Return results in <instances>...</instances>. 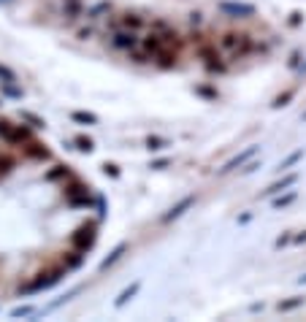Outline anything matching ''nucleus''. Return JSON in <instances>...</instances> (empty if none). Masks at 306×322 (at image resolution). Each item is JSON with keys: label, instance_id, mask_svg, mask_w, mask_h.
I'll return each instance as SVG.
<instances>
[{"label": "nucleus", "instance_id": "f257e3e1", "mask_svg": "<svg viewBox=\"0 0 306 322\" xmlns=\"http://www.w3.org/2000/svg\"><path fill=\"white\" fill-rule=\"evenodd\" d=\"M63 276H65V265L63 268H52V271H46V274H41L38 279H33L30 284L19 287V295H33V293H41V290H49V287H54Z\"/></svg>", "mask_w": 306, "mask_h": 322}, {"label": "nucleus", "instance_id": "f03ea898", "mask_svg": "<svg viewBox=\"0 0 306 322\" xmlns=\"http://www.w3.org/2000/svg\"><path fill=\"white\" fill-rule=\"evenodd\" d=\"M95 238H98V225L95 222H84V225H79V228L71 233V246L73 249H79V252H87V249H92Z\"/></svg>", "mask_w": 306, "mask_h": 322}, {"label": "nucleus", "instance_id": "7ed1b4c3", "mask_svg": "<svg viewBox=\"0 0 306 322\" xmlns=\"http://www.w3.org/2000/svg\"><path fill=\"white\" fill-rule=\"evenodd\" d=\"M65 200H68V206H73V209H87V206H92L89 190L79 182L71 184V187H65Z\"/></svg>", "mask_w": 306, "mask_h": 322}, {"label": "nucleus", "instance_id": "20e7f679", "mask_svg": "<svg viewBox=\"0 0 306 322\" xmlns=\"http://www.w3.org/2000/svg\"><path fill=\"white\" fill-rule=\"evenodd\" d=\"M222 46L233 52V57H244V54L252 49V41L249 35H239V33H225L222 35Z\"/></svg>", "mask_w": 306, "mask_h": 322}, {"label": "nucleus", "instance_id": "39448f33", "mask_svg": "<svg viewBox=\"0 0 306 322\" xmlns=\"http://www.w3.org/2000/svg\"><path fill=\"white\" fill-rule=\"evenodd\" d=\"M0 138H6L8 144H27L30 130L22 128V125H11L6 119H0Z\"/></svg>", "mask_w": 306, "mask_h": 322}, {"label": "nucleus", "instance_id": "423d86ee", "mask_svg": "<svg viewBox=\"0 0 306 322\" xmlns=\"http://www.w3.org/2000/svg\"><path fill=\"white\" fill-rule=\"evenodd\" d=\"M219 11L230 14V17H236V19L255 17V6L252 3H230V0H222V3H219Z\"/></svg>", "mask_w": 306, "mask_h": 322}, {"label": "nucleus", "instance_id": "0eeeda50", "mask_svg": "<svg viewBox=\"0 0 306 322\" xmlns=\"http://www.w3.org/2000/svg\"><path fill=\"white\" fill-rule=\"evenodd\" d=\"M111 43L117 49H125V52H133L135 46H138V35L133 33V30H119V33H114V38H111Z\"/></svg>", "mask_w": 306, "mask_h": 322}, {"label": "nucleus", "instance_id": "6e6552de", "mask_svg": "<svg viewBox=\"0 0 306 322\" xmlns=\"http://www.w3.org/2000/svg\"><path fill=\"white\" fill-rule=\"evenodd\" d=\"M295 182H298V176H295V173H287V176H282V179H279V182H274L268 190H263V193H260V198H274V195H279L282 190H290Z\"/></svg>", "mask_w": 306, "mask_h": 322}, {"label": "nucleus", "instance_id": "1a4fd4ad", "mask_svg": "<svg viewBox=\"0 0 306 322\" xmlns=\"http://www.w3.org/2000/svg\"><path fill=\"white\" fill-rule=\"evenodd\" d=\"M193 203H195V195H184V198L179 200L176 206H171V209H168V211L163 214V222H174V219H179V217H182V214H184V211H187Z\"/></svg>", "mask_w": 306, "mask_h": 322}, {"label": "nucleus", "instance_id": "9d476101", "mask_svg": "<svg viewBox=\"0 0 306 322\" xmlns=\"http://www.w3.org/2000/svg\"><path fill=\"white\" fill-rule=\"evenodd\" d=\"M255 154H258V147H247L241 154H236V157H230L228 163H225L222 168H219V173H230V171H236L239 165H244L249 157H255Z\"/></svg>", "mask_w": 306, "mask_h": 322}, {"label": "nucleus", "instance_id": "9b49d317", "mask_svg": "<svg viewBox=\"0 0 306 322\" xmlns=\"http://www.w3.org/2000/svg\"><path fill=\"white\" fill-rule=\"evenodd\" d=\"M200 57L206 60V68L209 70H225V63H219V54L214 52V49L203 46V49H200Z\"/></svg>", "mask_w": 306, "mask_h": 322}, {"label": "nucleus", "instance_id": "f8f14e48", "mask_svg": "<svg viewBox=\"0 0 306 322\" xmlns=\"http://www.w3.org/2000/svg\"><path fill=\"white\" fill-rule=\"evenodd\" d=\"M138 290H141V281H133V284H130L128 290H122V293H119V298L114 301V306H117V309H122V306H128V301H133L135 295H138Z\"/></svg>", "mask_w": 306, "mask_h": 322}, {"label": "nucleus", "instance_id": "ddd939ff", "mask_svg": "<svg viewBox=\"0 0 306 322\" xmlns=\"http://www.w3.org/2000/svg\"><path fill=\"white\" fill-rule=\"evenodd\" d=\"M128 252V244H117L111 249V255H109V258H103V263H100V271H106V268H111L114 263H117L119 258H122V255Z\"/></svg>", "mask_w": 306, "mask_h": 322}, {"label": "nucleus", "instance_id": "4468645a", "mask_svg": "<svg viewBox=\"0 0 306 322\" xmlns=\"http://www.w3.org/2000/svg\"><path fill=\"white\" fill-rule=\"evenodd\" d=\"M24 152H27V157H33V160H46L49 157V149H44L41 144H36V141H27Z\"/></svg>", "mask_w": 306, "mask_h": 322}, {"label": "nucleus", "instance_id": "2eb2a0df", "mask_svg": "<svg viewBox=\"0 0 306 322\" xmlns=\"http://www.w3.org/2000/svg\"><path fill=\"white\" fill-rule=\"evenodd\" d=\"M295 198H298V193H295V190H293V193H287V195L279 193V195H274L271 206H274V209H287L290 203H295Z\"/></svg>", "mask_w": 306, "mask_h": 322}, {"label": "nucleus", "instance_id": "dca6fc26", "mask_svg": "<svg viewBox=\"0 0 306 322\" xmlns=\"http://www.w3.org/2000/svg\"><path fill=\"white\" fill-rule=\"evenodd\" d=\"M144 49H147V52H160V49H163V35H157V33H152V35H147V38H144Z\"/></svg>", "mask_w": 306, "mask_h": 322}, {"label": "nucleus", "instance_id": "f3484780", "mask_svg": "<svg viewBox=\"0 0 306 322\" xmlns=\"http://www.w3.org/2000/svg\"><path fill=\"white\" fill-rule=\"evenodd\" d=\"M63 8H65V17L68 19H76L82 14V0H63Z\"/></svg>", "mask_w": 306, "mask_h": 322}, {"label": "nucleus", "instance_id": "a211bd4d", "mask_svg": "<svg viewBox=\"0 0 306 322\" xmlns=\"http://www.w3.org/2000/svg\"><path fill=\"white\" fill-rule=\"evenodd\" d=\"M46 182H60V179H68V165H54L52 171H46L44 176Z\"/></svg>", "mask_w": 306, "mask_h": 322}, {"label": "nucleus", "instance_id": "6ab92c4d", "mask_svg": "<svg viewBox=\"0 0 306 322\" xmlns=\"http://www.w3.org/2000/svg\"><path fill=\"white\" fill-rule=\"evenodd\" d=\"M71 119L73 122H82V125H98V117L89 111H71Z\"/></svg>", "mask_w": 306, "mask_h": 322}, {"label": "nucleus", "instance_id": "aec40b11", "mask_svg": "<svg viewBox=\"0 0 306 322\" xmlns=\"http://www.w3.org/2000/svg\"><path fill=\"white\" fill-rule=\"evenodd\" d=\"M301 157H304V149H295L293 154H287V157H284L282 163H279V168H277V171H287V168H293V165L298 163Z\"/></svg>", "mask_w": 306, "mask_h": 322}, {"label": "nucleus", "instance_id": "412c9836", "mask_svg": "<svg viewBox=\"0 0 306 322\" xmlns=\"http://www.w3.org/2000/svg\"><path fill=\"white\" fill-rule=\"evenodd\" d=\"M298 306H304V298H301V295H295V298L279 301V303H277V309H279V311H293V309H298Z\"/></svg>", "mask_w": 306, "mask_h": 322}, {"label": "nucleus", "instance_id": "4be33fe9", "mask_svg": "<svg viewBox=\"0 0 306 322\" xmlns=\"http://www.w3.org/2000/svg\"><path fill=\"white\" fill-rule=\"evenodd\" d=\"M154 57H157V63L163 65V68H174V65H176V54H171V52H163V49H160V52H154Z\"/></svg>", "mask_w": 306, "mask_h": 322}, {"label": "nucleus", "instance_id": "5701e85b", "mask_svg": "<svg viewBox=\"0 0 306 322\" xmlns=\"http://www.w3.org/2000/svg\"><path fill=\"white\" fill-rule=\"evenodd\" d=\"M82 260H84V255L79 252V249H73L71 255H68V258H65V271H71V268H79V265H82Z\"/></svg>", "mask_w": 306, "mask_h": 322}, {"label": "nucleus", "instance_id": "b1692460", "mask_svg": "<svg viewBox=\"0 0 306 322\" xmlns=\"http://www.w3.org/2000/svg\"><path fill=\"white\" fill-rule=\"evenodd\" d=\"M165 147H168V141L160 138V135H149L147 138V149L149 152H160V149H165Z\"/></svg>", "mask_w": 306, "mask_h": 322}, {"label": "nucleus", "instance_id": "393cba45", "mask_svg": "<svg viewBox=\"0 0 306 322\" xmlns=\"http://www.w3.org/2000/svg\"><path fill=\"white\" fill-rule=\"evenodd\" d=\"M73 144H76V149H79V152H92V149H95V144H92V138H87V135H79V138L76 141H73Z\"/></svg>", "mask_w": 306, "mask_h": 322}, {"label": "nucleus", "instance_id": "a878e982", "mask_svg": "<svg viewBox=\"0 0 306 322\" xmlns=\"http://www.w3.org/2000/svg\"><path fill=\"white\" fill-rule=\"evenodd\" d=\"M19 117H22L24 122H30V125H33V128H46V122H44L41 117H36V114H33V111H19Z\"/></svg>", "mask_w": 306, "mask_h": 322}, {"label": "nucleus", "instance_id": "bb28decb", "mask_svg": "<svg viewBox=\"0 0 306 322\" xmlns=\"http://www.w3.org/2000/svg\"><path fill=\"white\" fill-rule=\"evenodd\" d=\"M293 98H295V92H293V89H287V92L277 95V98H274V103H271V106H274V108H282V106H287V103H290V100H293Z\"/></svg>", "mask_w": 306, "mask_h": 322}, {"label": "nucleus", "instance_id": "cd10ccee", "mask_svg": "<svg viewBox=\"0 0 306 322\" xmlns=\"http://www.w3.org/2000/svg\"><path fill=\"white\" fill-rule=\"evenodd\" d=\"M122 22H125V27H130V30H138V27L144 24V19H141V17H133V14H125V19H122Z\"/></svg>", "mask_w": 306, "mask_h": 322}, {"label": "nucleus", "instance_id": "c85d7f7f", "mask_svg": "<svg viewBox=\"0 0 306 322\" xmlns=\"http://www.w3.org/2000/svg\"><path fill=\"white\" fill-rule=\"evenodd\" d=\"M14 165H17V163H14V157H8V154H3V157H0V176H6L8 171L14 168Z\"/></svg>", "mask_w": 306, "mask_h": 322}, {"label": "nucleus", "instance_id": "c756f323", "mask_svg": "<svg viewBox=\"0 0 306 322\" xmlns=\"http://www.w3.org/2000/svg\"><path fill=\"white\" fill-rule=\"evenodd\" d=\"M195 95H200L206 100H217V89H212V87H195Z\"/></svg>", "mask_w": 306, "mask_h": 322}, {"label": "nucleus", "instance_id": "7c9ffc66", "mask_svg": "<svg viewBox=\"0 0 306 322\" xmlns=\"http://www.w3.org/2000/svg\"><path fill=\"white\" fill-rule=\"evenodd\" d=\"M0 79H3V84H14V82H17L14 70H11V68H6V65H0Z\"/></svg>", "mask_w": 306, "mask_h": 322}, {"label": "nucleus", "instance_id": "2f4dec72", "mask_svg": "<svg viewBox=\"0 0 306 322\" xmlns=\"http://www.w3.org/2000/svg\"><path fill=\"white\" fill-rule=\"evenodd\" d=\"M100 168H103V173L106 176H111V179H117L119 176V165H114V163H103Z\"/></svg>", "mask_w": 306, "mask_h": 322}, {"label": "nucleus", "instance_id": "473e14b6", "mask_svg": "<svg viewBox=\"0 0 306 322\" xmlns=\"http://www.w3.org/2000/svg\"><path fill=\"white\" fill-rule=\"evenodd\" d=\"M11 314L14 317H27V314H33V309H30V306H19V309H14Z\"/></svg>", "mask_w": 306, "mask_h": 322}, {"label": "nucleus", "instance_id": "72a5a7b5", "mask_svg": "<svg viewBox=\"0 0 306 322\" xmlns=\"http://www.w3.org/2000/svg\"><path fill=\"white\" fill-rule=\"evenodd\" d=\"M290 241H293V236H290V233H284V236H279V238H277V249H282V246H287V244H290Z\"/></svg>", "mask_w": 306, "mask_h": 322}, {"label": "nucleus", "instance_id": "f704fd0d", "mask_svg": "<svg viewBox=\"0 0 306 322\" xmlns=\"http://www.w3.org/2000/svg\"><path fill=\"white\" fill-rule=\"evenodd\" d=\"M149 168H154V171H163V168H168V160H154Z\"/></svg>", "mask_w": 306, "mask_h": 322}, {"label": "nucleus", "instance_id": "c9c22d12", "mask_svg": "<svg viewBox=\"0 0 306 322\" xmlns=\"http://www.w3.org/2000/svg\"><path fill=\"white\" fill-rule=\"evenodd\" d=\"M301 19H304V17H301V11H293V14H290V24H301Z\"/></svg>", "mask_w": 306, "mask_h": 322}, {"label": "nucleus", "instance_id": "e433bc0d", "mask_svg": "<svg viewBox=\"0 0 306 322\" xmlns=\"http://www.w3.org/2000/svg\"><path fill=\"white\" fill-rule=\"evenodd\" d=\"M293 241H295V244H306V230H304V233H298V236H293Z\"/></svg>", "mask_w": 306, "mask_h": 322}, {"label": "nucleus", "instance_id": "4c0bfd02", "mask_svg": "<svg viewBox=\"0 0 306 322\" xmlns=\"http://www.w3.org/2000/svg\"><path fill=\"white\" fill-rule=\"evenodd\" d=\"M258 168H260V165H258V163H249V165H247V168H244V173H255V171H258Z\"/></svg>", "mask_w": 306, "mask_h": 322}, {"label": "nucleus", "instance_id": "58836bf2", "mask_svg": "<svg viewBox=\"0 0 306 322\" xmlns=\"http://www.w3.org/2000/svg\"><path fill=\"white\" fill-rule=\"evenodd\" d=\"M298 60H301V54H293L290 57V68H298Z\"/></svg>", "mask_w": 306, "mask_h": 322}, {"label": "nucleus", "instance_id": "ea45409f", "mask_svg": "<svg viewBox=\"0 0 306 322\" xmlns=\"http://www.w3.org/2000/svg\"><path fill=\"white\" fill-rule=\"evenodd\" d=\"M298 281H301V284H306V274H304V276H298Z\"/></svg>", "mask_w": 306, "mask_h": 322}, {"label": "nucleus", "instance_id": "a19ab883", "mask_svg": "<svg viewBox=\"0 0 306 322\" xmlns=\"http://www.w3.org/2000/svg\"><path fill=\"white\" fill-rule=\"evenodd\" d=\"M304 122H306V111H304Z\"/></svg>", "mask_w": 306, "mask_h": 322}, {"label": "nucleus", "instance_id": "79ce46f5", "mask_svg": "<svg viewBox=\"0 0 306 322\" xmlns=\"http://www.w3.org/2000/svg\"><path fill=\"white\" fill-rule=\"evenodd\" d=\"M304 70H306V65H304Z\"/></svg>", "mask_w": 306, "mask_h": 322}]
</instances>
